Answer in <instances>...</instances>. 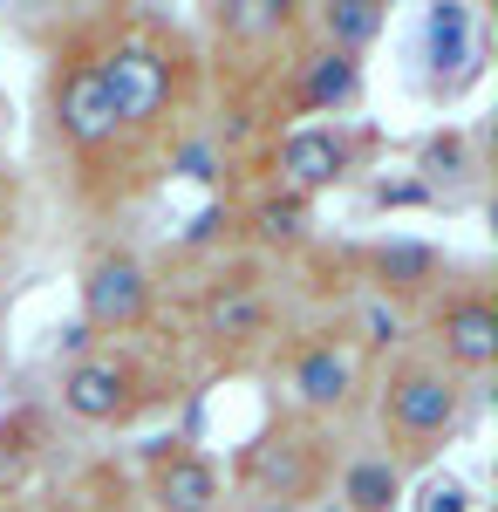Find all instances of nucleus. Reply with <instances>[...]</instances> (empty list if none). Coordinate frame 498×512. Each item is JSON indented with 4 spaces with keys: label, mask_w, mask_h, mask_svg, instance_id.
Returning a JSON list of instances; mask_svg holds the SVG:
<instances>
[{
    "label": "nucleus",
    "mask_w": 498,
    "mask_h": 512,
    "mask_svg": "<svg viewBox=\"0 0 498 512\" xmlns=\"http://www.w3.org/2000/svg\"><path fill=\"white\" fill-rule=\"evenodd\" d=\"M35 103L28 151L48 198L89 233H123L164 185L205 123V55L192 21L151 0H82L28 14Z\"/></svg>",
    "instance_id": "nucleus-1"
},
{
    "label": "nucleus",
    "mask_w": 498,
    "mask_h": 512,
    "mask_svg": "<svg viewBox=\"0 0 498 512\" xmlns=\"http://www.w3.org/2000/svg\"><path fill=\"white\" fill-rule=\"evenodd\" d=\"M301 321L307 308L287 267H267L253 253H232L164 294V328L198 383H260Z\"/></svg>",
    "instance_id": "nucleus-2"
},
{
    "label": "nucleus",
    "mask_w": 498,
    "mask_h": 512,
    "mask_svg": "<svg viewBox=\"0 0 498 512\" xmlns=\"http://www.w3.org/2000/svg\"><path fill=\"white\" fill-rule=\"evenodd\" d=\"M192 396H198L192 362L178 355L171 335H151V342H82V349L55 355L48 410L76 431L123 437L171 417Z\"/></svg>",
    "instance_id": "nucleus-3"
},
{
    "label": "nucleus",
    "mask_w": 498,
    "mask_h": 512,
    "mask_svg": "<svg viewBox=\"0 0 498 512\" xmlns=\"http://www.w3.org/2000/svg\"><path fill=\"white\" fill-rule=\"evenodd\" d=\"M478 396L485 390H471L464 376H451L444 362H430V355L410 342V349H396L383 369H376L362 437H369L403 478H423V472H437L444 451L471 431Z\"/></svg>",
    "instance_id": "nucleus-4"
},
{
    "label": "nucleus",
    "mask_w": 498,
    "mask_h": 512,
    "mask_svg": "<svg viewBox=\"0 0 498 512\" xmlns=\"http://www.w3.org/2000/svg\"><path fill=\"white\" fill-rule=\"evenodd\" d=\"M376 369H383V362H369V355L355 349L335 315H307L301 328L287 335V349L273 355L260 390H267L273 410H294L307 424H328L335 437H362Z\"/></svg>",
    "instance_id": "nucleus-5"
},
{
    "label": "nucleus",
    "mask_w": 498,
    "mask_h": 512,
    "mask_svg": "<svg viewBox=\"0 0 498 512\" xmlns=\"http://www.w3.org/2000/svg\"><path fill=\"white\" fill-rule=\"evenodd\" d=\"M342 444L348 437H335L328 424H307V417H294V410H273L267 403V417L239 437L232 458H226L232 506H287V512L328 506Z\"/></svg>",
    "instance_id": "nucleus-6"
},
{
    "label": "nucleus",
    "mask_w": 498,
    "mask_h": 512,
    "mask_svg": "<svg viewBox=\"0 0 498 512\" xmlns=\"http://www.w3.org/2000/svg\"><path fill=\"white\" fill-rule=\"evenodd\" d=\"M76 328L89 342H151L164 328V280L137 233H89L76 260Z\"/></svg>",
    "instance_id": "nucleus-7"
},
{
    "label": "nucleus",
    "mask_w": 498,
    "mask_h": 512,
    "mask_svg": "<svg viewBox=\"0 0 498 512\" xmlns=\"http://www.w3.org/2000/svg\"><path fill=\"white\" fill-rule=\"evenodd\" d=\"M396 151L383 130L369 117H348V123H287L280 137H273L260 164H253V178H267L280 192H301V198H321L328 192H348V185H362L369 171H383V158ZM246 178V185H253Z\"/></svg>",
    "instance_id": "nucleus-8"
},
{
    "label": "nucleus",
    "mask_w": 498,
    "mask_h": 512,
    "mask_svg": "<svg viewBox=\"0 0 498 512\" xmlns=\"http://www.w3.org/2000/svg\"><path fill=\"white\" fill-rule=\"evenodd\" d=\"M335 246H342L348 287L396 308V315H410V321L471 267L464 253H451L444 239H430V233H335Z\"/></svg>",
    "instance_id": "nucleus-9"
},
{
    "label": "nucleus",
    "mask_w": 498,
    "mask_h": 512,
    "mask_svg": "<svg viewBox=\"0 0 498 512\" xmlns=\"http://www.w3.org/2000/svg\"><path fill=\"white\" fill-rule=\"evenodd\" d=\"M430 362H444L451 376H464L471 390H485L498 369V274L485 260H471L430 308L417 315V335H410Z\"/></svg>",
    "instance_id": "nucleus-10"
},
{
    "label": "nucleus",
    "mask_w": 498,
    "mask_h": 512,
    "mask_svg": "<svg viewBox=\"0 0 498 512\" xmlns=\"http://www.w3.org/2000/svg\"><path fill=\"white\" fill-rule=\"evenodd\" d=\"M492 144H498V123H430L403 144V171L423 185L430 212H471L492 198Z\"/></svg>",
    "instance_id": "nucleus-11"
},
{
    "label": "nucleus",
    "mask_w": 498,
    "mask_h": 512,
    "mask_svg": "<svg viewBox=\"0 0 498 512\" xmlns=\"http://www.w3.org/2000/svg\"><path fill=\"white\" fill-rule=\"evenodd\" d=\"M130 478H137L144 512H232L226 458H219L212 444H198L192 431L151 437V444L130 458Z\"/></svg>",
    "instance_id": "nucleus-12"
},
{
    "label": "nucleus",
    "mask_w": 498,
    "mask_h": 512,
    "mask_svg": "<svg viewBox=\"0 0 498 512\" xmlns=\"http://www.w3.org/2000/svg\"><path fill=\"white\" fill-rule=\"evenodd\" d=\"M417 62H423L417 89L437 110H451L464 89H478V82H485V62H492V21H485V7H471V0L430 7V14H423Z\"/></svg>",
    "instance_id": "nucleus-13"
},
{
    "label": "nucleus",
    "mask_w": 498,
    "mask_h": 512,
    "mask_svg": "<svg viewBox=\"0 0 498 512\" xmlns=\"http://www.w3.org/2000/svg\"><path fill=\"white\" fill-rule=\"evenodd\" d=\"M280 123H348L369 103V62L335 55L321 41H294L287 69H280Z\"/></svg>",
    "instance_id": "nucleus-14"
},
{
    "label": "nucleus",
    "mask_w": 498,
    "mask_h": 512,
    "mask_svg": "<svg viewBox=\"0 0 498 512\" xmlns=\"http://www.w3.org/2000/svg\"><path fill=\"white\" fill-rule=\"evenodd\" d=\"M232 198V233H239V253H253V260H267V267H294L307 246L321 239V205L301 192H280L267 178H253V185H239Z\"/></svg>",
    "instance_id": "nucleus-15"
},
{
    "label": "nucleus",
    "mask_w": 498,
    "mask_h": 512,
    "mask_svg": "<svg viewBox=\"0 0 498 512\" xmlns=\"http://www.w3.org/2000/svg\"><path fill=\"white\" fill-rule=\"evenodd\" d=\"M28 512H144L130 458L116 451H82V458H55L41 478Z\"/></svg>",
    "instance_id": "nucleus-16"
},
{
    "label": "nucleus",
    "mask_w": 498,
    "mask_h": 512,
    "mask_svg": "<svg viewBox=\"0 0 498 512\" xmlns=\"http://www.w3.org/2000/svg\"><path fill=\"white\" fill-rule=\"evenodd\" d=\"M389 21H396L389 0H301V35L335 55H355V62H369L383 48Z\"/></svg>",
    "instance_id": "nucleus-17"
},
{
    "label": "nucleus",
    "mask_w": 498,
    "mask_h": 512,
    "mask_svg": "<svg viewBox=\"0 0 498 512\" xmlns=\"http://www.w3.org/2000/svg\"><path fill=\"white\" fill-rule=\"evenodd\" d=\"M410 499V478L389 465L369 437H348L342 458H335V485H328V506L342 512H396Z\"/></svg>",
    "instance_id": "nucleus-18"
},
{
    "label": "nucleus",
    "mask_w": 498,
    "mask_h": 512,
    "mask_svg": "<svg viewBox=\"0 0 498 512\" xmlns=\"http://www.w3.org/2000/svg\"><path fill=\"white\" fill-rule=\"evenodd\" d=\"M355 192H362V212H430V198L410 171H369Z\"/></svg>",
    "instance_id": "nucleus-19"
},
{
    "label": "nucleus",
    "mask_w": 498,
    "mask_h": 512,
    "mask_svg": "<svg viewBox=\"0 0 498 512\" xmlns=\"http://www.w3.org/2000/svg\"><path fill=\"white\" fill-rule=\"evenodd\" d=\"M410 506L417 512H478V499H471V485H464L458 472H423L417 485H410Z\"/></svg>",
    "instance_id": "nucleus-20"
},
{
    "label": "nucleus",
    "mask_w": 498,
    "mask_h": 512,
    "mask_svg": "<svg viewBox=\"0 0 498 512\" xmlns=\"http://www.w3.org/2000/svg\"><path fill=\"white\" fill-rule=\"evenodd\" d=\"M14 226H21V178H14V164H0V260L14 246Z\"/></svg>",
    "instance_id": "nucleus-21"
},
{
    "label": "nucleus",
    "mask_w": 498,
    "mask_h": 512,
    "mask_svg": "<svg viewBox=\"0 0 498 512\" xmlns=\"http://www.w3.org/2000/svg\"><path fill=\"white\" fill-rule=\"evenodd\" d=\"M0 164H7V96H0Z\"/></svg>",
    "instance_id": "nucleus-22"
},
{
    "label": "nucleus",
    "mask_w": 498,
    "mask_h": 512,
    "mask_svg": "<svg viewBox=\"0 0 498 512\" xmlns=\"http://www.w3.org/2000/svg\"><path fill=\"white\" fill-rule=\"evenodd\" d=\"M232 512H287V506H232Z\"/></svg>",
    "instance_id": "nucleus-23"
}]
</instances>
